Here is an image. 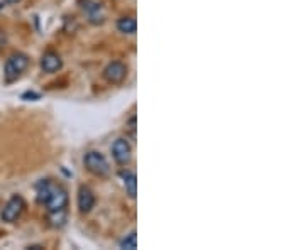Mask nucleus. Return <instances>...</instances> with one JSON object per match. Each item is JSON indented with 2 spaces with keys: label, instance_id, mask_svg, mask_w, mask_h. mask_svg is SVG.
Segmentation results:
<instances>
[{
  "label": "nucleus",
  "instance_id": "obj_1",
  "mask_svg": "<svg viewBox=\"0 0 305 250\" xmlns=\"http://www.w3.org/2000/svg\"><path fill=\"white\" fill-rule=\"evenodd\" d=\"M36 191H38V201L48 208V211L66 210L68 193L61 184L51 181V179H43L36 184Z\"/></svg>",
  "mask_w": 305,
  "mask_h": 250
},
{
  "label": "nucleus",
  "instance_id": "obj_2",
  "mask_svg": "<svg viewBox=\"0 0 305 250\" xmlns=\"http://www.w3.org/2000/svg\"><path fill=\"white\" fill-rule=\"evenodd\" d=\"M29 66V58L22 53H14L12 56L7 58L6 66H4V76L7 83H12L19 78L24 69Z\"/></svg>",
  "mask_w": 305,
  "mask_h": 250
},
{
  "label": "nucleus",
  "instance_id": "obj_3",
  "mask_svg": "<svg viewBox=\"0 0 305 250\" xmlns=\"http://www.w3.org/2000/svg\"><path fill=\"white\" fill-rule=\"evenodd\" d=\"M83 161H85L87 169H89L92 174L99 176V178H105V176L110 173L107 159H105L104 154H100V152H97V151L87 152Z\"/></svg>",
  "mask_w": 305,
  "mask_h": 250
},
{
  "label": "nucleus",
  "instance_id": "obj_4",
  "mask_svg": "<svg viewBox=\"0 0 305 250\" xmlns=\"http://www.w3.org/2000/svg\"><path fill=\"white\" fill-rule=\"evenodd\" d=\"M26 208V201L24 198L19 196V194H14V196L6 203V206H4L2 210V221H6V223H14L19 216L22 215V211H24Z\"/></svg>",
  "mask_w": 305,
  "mask_h": 250
},
{
  "label": "nucleus",
  "instance_id": "obj_5",
  "mask_svg": "<svg viewBox=\"0 0 305 250\" xmlns=\"http://www.w3.org/2000/svg\"><path fill=\"white\" fill-rule=\"evenodd\" d=\"M127 76V66L121 61H112L107 64V68L104 69V78L112 85L122 83Z\"/></svg>",
  "mask_w": 305,
  "mask_h": 250
},
{
  "label": "nucleus",
  "instance_id": "obj_6",
  "mask_svg": "<svg viewBox=\"0 0 305 250\" xmlns=\"http://www.w3.org/2000/svg\"><path fill=\"white\" fill-rule=\"evenodd\" d=\"M112 156L117 164H121V166L129 164L131 163V156H132L131 144H129L126 139H117L112 146Z\"/></svg>",
  "mask_w": 305,
  "mask_h": 250
},
{
  "label": "nucleus",
  "instance_id": "obj_7",
  "mask_svg": "<svg viewBox=\"0 0 305 250\" xmlns=\"http://www.w3.org/2000/svg\"><path fill=\"white\" fill-rule=\"evenodd\" d=\"M77 203H78V210H80L82 213H89L95 205L94 191H92L89 186H80V189H78Z\"/></svg>",
  "mask_w": 305,
  "mask_h": 250
},
{
  "label": "nucleus",
  "instance_id": "obj_8",
  "mask_svg": "<svg viewBox=\"0 0 305 250\" xmlns=\"http://www.w3.org/2000/svg\"><path fill=\"white\" fill-rule=\"evenodd\" d=\"M41 68H43L44 73H56L63 68V59L59 58V54L49 51L41 58Z\"/></svg>",
  "mask_w": 305,
  "mask_h": 250
},
{
  "label": "nucleus",
  "instance_id": "obj_9",
  "mask_svg": "<svg viewBox=\"0 0 305 250\" xmlns=\"http://www.w3.org/2000/svg\"><path fill=\"white\" fill-rule=\"evenodd\" d=\"M83 11H87V14H89V21L92 24H102V22H104V14H102L100 4L85 0V2H83Z\"/></svg>",
  "mask_w": 305,
  "mask_h": 250
},
{
  "label": "nucleus",
  "instance_id": "obj_10",
  "mask_svg": "<svg viewBox=\"0 0 305 250\" xmlns=\"http://www.w3.org/2000/svg\"><path fill=\"white\" fill-rule=\"evenodd\" d=\"M122 179H124V189L129 194V198H136L137 194V178L136 174L131 173V171H126L122 173Z\"/></svg>",
  "mask_w": 305,
  "mask_h": 250
},
{
  "label": "nucleus",
  "instance_id": "obj_11",
  "mask_svg": "<svg viewBox=\"0 0 305 250\" xmlns=\"http://www.w3.org/2000/svg\"><path fill=\"white\" fill-rule=\"evenodd\" d=\"M117 29L124 34H134L137 29V22L134 17H122L117 21Z\"/></svg>",
  "mask_w": 305,
  "mask_h": 250
},
{
  "label": "nucleus",
  "instance_id": "obj_12",
  "mask_svg": "<svg viewBox=\"0 0 305 250\" xmlns=\"http://www.w3.org/2000/svg\"><path fill=\"white\" fill-rule=\"evenodd\" d=\"M49 220L53 226H63L64 221H66V210L49 211Z\"/></svg>",
  "mask_w": 305,
  "mask_h": 250
},
{
  "label": "nucleus",
  "instance_id": "obj_13",
  "mask_svg": "<svg viewBox=\"0 0 305 250\" xmlns=\"http://www.w3.org/2000/svg\"><path fill=\"white\" fill-rule=\"evenodd\" d=\"M137 247V237H136V231H131L126 238L121 242V248H127V250H134Z\"/></svg>",
  "mask_w": 305,
  "mask_h": 250
},
{
  "label": "nucleus",
  "instance_id": "obj_14",
  "mask_svg": "<svg viewBox=\"0 0 305 250\" xmlns=\"http://www.w3.org/2000/svg\"><path fill=\"white\" fill-rule=\"evenodd\" d=\"M22 98H34V100H38L39 98V95L38 93H32V91H27V93H24V95H22Z\"/></svg>",
  "mask_w": 305,
  "mask_h": 250
},
{
  "label": "nucleus",
  "instance_id": "obj_15",
  "mask_svg": "<svg viewBox=\"0 0 305 250\" xmlns=\"http://www.w3.org/2000/svg\"><path fill=\"white\" fill-rule=\"evenodd\" d=\"M7 4H17V2H21V0H6Z\"/></svg>",
  "mask_w": 305,
  "mask_h": 250
}]
</instances>
